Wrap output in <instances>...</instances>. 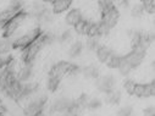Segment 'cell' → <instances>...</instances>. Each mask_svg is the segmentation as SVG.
I'll list each match as a JSON object with an SVG mask.
<instances>
[{"label":"cell","instance_id":"52a82bcc","mask_svg":"<svg viewBox=\"0 0 155 116\" xmlns=\"http://www.w3.org/2000/svg\"><path fill=\"white\" fill-rule=\"evenodd\" d=\"M73 105V99L68 98V97H60L58 99H55L51 104V111L53 112H58V114H64L66 112L71 106Z\"/></svg>","mask_w":155,"mask_h":116},{"label":"cell","instance_id":"7a4b0ae2","mask_svg":"<svg viewBox=\"0 0 155 116\" xmlns=\"http://www.w3.org/2000/svg\"><path fill=\"white\" fill-rule=\"evenodd\" d=\"M47 101H48V98H47L45 94H42V95H38V97L32 98V100L25 106L23 114L26 116H35V115H38L39 112L44 111Z\"/></svg>","mask_w":155,"mask_h":116},{"label":"cell","instance_id":"6da1fadb","mask_svg":"<svg viewBox=\"0 0 155 116\" xmlns=\"http://www.w3.org/2000/svg\"><path fill=\"white\" fill-rule=\"evenodd\" d=\"M42 34H43V31H42L41 27L32 28L28 32H26L25 34H22L21 37L16 38V39L12 42V45H14V48H23V49H26L28 45H31L33 42H35Z\"/></svg>","mask_w":155,"mask_h":116},{"label":"cell","instance_id":"8992f818","mask_svg":"<svg viewBox=\"0 0 155 116\" xmlns=\"http://www.w3.org/2000/svg\"><path fill=\"white\" fill-rule=\"evenodd\" d=\"M155 94V82L151 80L149 83H137L133 95L138 98H151Z\"/></svg>","mask_w":155,"mask_h":116},{"label":"cell","instance_id":"7c38bea8","mask_svg":"<svg viewBox=\"0 0 155 116\" xmlns=\"http://www.w3.org/2000/svg\"><path fill=\"white\" fill-rule=\"evenodd\" d=\"M72 5V2L70 0H55V2H51V11L54 14H62L67 10H70Z\"/></svg>","mask_w":155,"mask_h":116},{"label":"cell","instance_id":"5b68a950","mask_svg":"<svg viewBox=\"0 0 155 116\" xmlns=\"http://www.w3.org/2000/svg\"><path fill=\"white\" fill-rule=\"evenodd\" d=\"M115 86H116V80L112 75H105L97 78V88L100 93L106 94L112 89H115Z\"/></svg>","mask_w":155,"mask_h":116},{"label":"cell","instance_id":"f546056e","mask_svg":"<svg viewBox=\"0 0 155 116\" xmlns=\"http://www.w3.org/2000/svg\"><path fill=\"white\" fill-rule=\"evenodd\" d=\"M87 35L89 38H98L99 37V22H92L91 23Z\"/></svg>","mask_w":155,"mask_h":116},{"label":"cell","instance_id":"4fadbf2b","mask_svg":"<svg viewBox=\"0 0 155 116\" xmlns=\"http://www.w3.org/2000/svg\"><path fill=\"white\" fill-rule=\"evenodd\" d=\"M112 53H114V50H112L110 47H107V45H100V47L97 49V51H95L97 59H98V61L101 62V64H105V62L107 61V59L111 56Z\"/></svg>","mask_w":155,"mask_h":116},{"label":"cell","instance_id":"277c9868","mask_svg":"<svg viewBox=\"0 0 155 116\" xmlns=\"http://www.w3.org/2000/svg\"><path fill=\"white\" fill-rule=\"evenodd\" d=\"M43 43H42V39L41 37L38 38L35 42H33L31 45H28L26 49H25V55H23V62H28V64H33L35 56L38 55L43 48Z\"/></svg>","mask_w":155,"mask_h":116},{"label":"cell","instance_id":"4dcf8cb0","mask_svg":"<svg viewBox=\"0 0 155 116\" xmlns=\"http://www.w3.org/2000/svg\"><path fill=\"white\" fill-rule=\"evenodd\" d=\"M117 116H132L133 115V108L131 105H125V106H121L117 112H116Z\"/></svg>","mask_w":155,"mask_h":116},{"label":"cell","instance_id":"d6a6232c","mask_svg":"<svg viewBox=\"0 0 155 116\" xmlns=\"http://www.w3.org/2000/svg\"><path fill=\"white\" fill-rule=\"evenodd\" d=\"M143 114H144V116H155V109H154V106L150 105V106L145 108L144 111H143Z\"/></svg>","mask_w":155,"mask_h":116},{"label":"cell","instance_id":"e0dca14e","mask_svg":"<svg viewBox=\"0 0 155 116\" xmlns=\"http://www.w3.org/2000/svg\"><path fill=\"white\" fill-rule=\"evenodd\" d=\"M14 48L12 45V41L10 38H0V56H5L8 55L11 49Z\"/></svg>","mask_w":155,"mask_h":116},{"label":"cell","instance_id":"9c48e42d","mask_svg":"<svg viewBox=\"0 0 155 116\" xmlns=\"http://www.w3.org/2000/svg\"><path fill=\"white\" fill-rule=\"evenodd\" d=\"M32 77H33V64L23 62V66L16 75L17 81H20L21 83H27Z\"/></svg>","mask_w":155,"mask_h":116},{"label":"cell","instance_id":"8fae6325","mask_svg":"<svg viewBox=\"0 0 155 116\" xmlns=\"http://www.w3.org/2000/svg\"><path fill=\"white\" fill-rule=\"evenodd\" d=\"M37 91H38V85H37V83H33V82H31V83H29V82L23 83V85H22L21 93H20L17 100H23V99L34 97V94L37 93Z\"/></svg>","mask_w":155,"mask_h":116},{"label":"cell","instance_id":"f1b7e54d","mask_svg":"<svg viewBox=\"0 0 155 116\" xmlns=\"http://www.w3.org/2000/svg\"><path fill=\"white\" fill-rule=\"evenodd\" d=\"M140 4L143 6L144 12H148V14H154L155 12V3L153 2V0H144V2H142Z\"/></svg>","mask_w":155,"mask_h":116},{"label":"cell","instance_id":"cb8c5ba5","mask_svg":"<svg viewBox=\"0 0 155 116\" xmlns=\"http://www.w3.org/2000/svg\"><path fill=\"white\" fill-rule=\"evenodd\" d=\"M89 97L87 95V94H81L78 98H77L76 100H74V104L78 106L81 110H83V109H87V104H88V101H89Z\"/></svg>","mask_w":155,"mask_h":116},{"label":"cell","instance_id":"1f68e13d","mask_svg":"<svg viewBox=\"0 0 155 116\" xmlns=\"http://www.w3.org/2000/svg\"><path fill=\"white\" fill-rule=\"evenodd\" d=\"M143 14H144V10H143L142 4H137V5H134V6L131 9V15H132V17H134V18L140 17Z\"/></svg>","mask_w":155,"mask_h":116},{"label":"cell","instance_id":"9a60e30c","mask_svg":"<svg viewBox=\"0 0 155 116\" xmlns=\"http://www.w3.org/2000/svg\"><path fill=\"white\" fill-rule=\"evenodd\" d=\"M82 75L86 77V78H92V80H97L99 78V68L95 65H89V66H84L81 70Z\"/></svg>","mask_w":155,"mask_h":116},{"label":"cell","instance_id":"ffe728a7","mask_svg":"<svg viewBox=\"0 0 155 116\" xmlns=\"http://www.w3.org/2000/svg\"><path fill=\"white\" fill-rule=\"evenodd\" d=\"M122 58H124V56L120 55V54L112 53L111 56L107 59V61H106L105 64H106V66H107L109 68H117L119 65H120V62H121V60H122Z\"/></svg>","mask_w":155,"mask_h":116},{"label":"cell","instance_id":"44dd1931","mask_svg":"<svg viewBox=\"0 0 155 116\" xmlns=\"http://www.w3.org/2000/svg\"><path fill=\"white\" fill-rule=\"evenodd\" d=\"M72 38H73V31L72 29H65V31H62L61 32V34L60 35H58V42H60V43H68V42H71L72 41Z\"/></svg>","mask_w":155,"mask_h":116},{"label":"cell","instance_id":"d6986e66","mask_svg":"<svg viewBox=\"0 0 155 116\" xmlns=\"http://www.w3.org/2000/svg\"><path fill=\"white\" fill-rule=\"evenodd\" d=\"M20 14V12H18ZM15 15H17L15 11H12L10 8L3 10V11H0V27H4Z\"/></svg>","mask_w":155,"mask_h":116},{"label":"cell","instance_id":"4316f807","mask_svg":"<svg viewBox=\"0 0 155 116\" xmlns=\"http://www.w3.org/2000/svg\"><path fill=\"white\" fill-rule=\"evenodd\" d=\"M101 106H103V101L99 98H92V99H89V101L87 104V109L88 110H92V111L99 110Z\"/></svg>","mask_w":155,"mask_h":116},{"label":"cell","instance_id":"d4e9b609","mask_svg":"<svg viewBox=\"0 0 155 116\" xmlns=\"http://www.w3.org/2000/svg\"><path fill=\"white\" fill-rule=\"evenodd\" d=\"M98 6H99L101 14H105L109 10H111V9L115 8V3L114 2H109V0H101V2L98 3Z\"/></svg>","mask_w":155,"mask_h":116},{"label":"cell","instance_id":"3957f363","mask_svg":"<svg viewBox=\"0 0 155 116\" xmlns=\"http://www.w3.org/2000/svg\"><path fill=\"white\" fill-rule=\"evenodd\" d=\"M27 17H28V14L25 12V11H22V12H20V14L15 15V16L3 27V28H4V37H5V38H11V37L16 33V31L20 28V26L27 20Z\"/></svg>","mask_w":155,"mask_h":116},{"label":"cell","instance_id":"603a6c76","mask_svg":"<svg viewBox=\"0 0 155 116\" xmlns=\"http://www.w3.org/2000/svg\"><path fill=\"white\" fill-rule=\"evenodd\" d=\"M100 47L98 38H88L86 42V48L88 51H97V49Z\"/></svg>","mask_w":155,"mask_h":116},{"label":"cell","instance_id":"5bb4252c","mask_svg":"<svg viewBox=\"0 0 155 116\" xmlns=\"http://www.w3.org/2000/svg\"><path fill=\"white\" fill-rule=\"evenodd\" d=\"M83 50H84V44L81 41H76L71 44L68 49V56L72 59H76L83 53Z\"/></svg>","mask_w":155,"mask_h":116},{"label":"cell","instance_id":"836d02e7","mask_svg":"<svg viewBox=\"0 0 155 116\" xmlns=\"http://www.w3.org/2000/svg\"><path fill=\"white\" fill-rule=\"evenodd\" d=\"M130 4H131L130 2H121V5H122V6H126V8H128Z\"/></svg>","mask_w":155,"mask_h":116},{"label":"cell","instance_id":"ac0fdd59","mask_svg":"<svg viewBox=\"0 0 155 116\" xmlns=\"http://www.w3.org/2000/svg\"><path fill=\"white\" fill-rule=\"evenodd\" d=\"M91 21L87 20V18H82L78 23H77L73 28H74V32L78 33V34H82V35H87L88 34V31H89V26H91Z\"/></svg>","mask_w":155,"mask_h":116},{"label":"cell","instance_id":"ba28073f","mask_svg":"<svg viewBox=\"0 0 155 116\" xmlns=\"http://www.w3.org/2000/svg\"><path fill=\"white\" fill-rule=\"evenodd\" d=\"M119 20H120V11L116 6L114 9H111V10H109L107 12L101 14V22L106 27H109L110 29L117 25Z\"/></svg>","mask_w":155,"mask_h":116},{"label":"cell","instance_id":"484cf974","mask_svg":"<svg viewBox=\"0 0 155 116\" xmlns=\"http://www.w3.org/2000/svg\"><path fill=\"white\" fill-rule=\"evenodd\" d=\"M60 82H61V80H60V78H56V77H51V76H49L47 87H48V89H49L50 92H55V91L59 88Z\"/></svg>","mask_w":155,"mask_h":116},{"label":"cell","instance_id":"7402d4cb","mask_svg":"<svg viewBox=\"0 0 155 116\" xmlns=\"http://www.w3.org/2000/svg\"><path fill=\"white\" fill-rule=\"evenodd\" d=\"M117 70H119L120 75H122V76H128V75L132 72L133 68H132V67L130 66V64L125 60V58H122V60H121V62H120Z\"/></svg>","mask_w":155,"mask_h":116},{"label":"cell","instance_id":"83f0119b","mask_svg":"<svg viewBox=\"0 0 155 116\" xmlns=\"http://www.w3.org/2000/svg\"><path fill=\"white\" fill-rule=\"evenodd\" d=\"M136 82L133 81V80H131V78H126L125 80V82H124V89L128 93V94H131V95H133V93H134V88H136Z\"/></svg>","mask_w":155,"mask_h":116},{"label":"cell","instance_id":"2e32d148","mask_svg":"<svg viewBox=\"0 0 155 116\" xmlns=\"http://www.w3.org/2000/svg\"><path fill=\"white\" fill-rule=\"evenodd\" d=\"M121 97H122V93L120 91L112 89L111 92L105 94V101L107 104H111V105H117L121 101Z\"/></svg>","mask_w":155,"mask_h":116},{"label":"cell","instance_id":"30bf717a","mask_svg":"<svg viewBox=\"0 0 155 116\" xmlns=\"http://www.w3.org/2000/svg\"><path fill=\"white\" fill-rule=\"evenodd\" d=\"M82 18H83V16H82V11H81L80 9H77V8H74V9H70V10L67 11L66 16H65V21H66V23H67L68 26H72V27H74V26L78 23Z\"/></svg>","mask_w":155,"mask_h":116}]
</instances>
